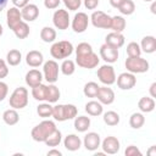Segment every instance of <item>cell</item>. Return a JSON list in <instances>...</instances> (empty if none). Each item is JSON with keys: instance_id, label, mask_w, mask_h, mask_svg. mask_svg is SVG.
Returning <instances> with one entry per match:
<instances>
[{"instance_id": "12", "label": "cell", "mask_w": 156, "mask_h": 156, "mask_svg": "<svg viewBox=\"0 0 156 156\" xmlns=\"http://www.w3.org/2000/svg\"><path fill=\"white\" fill-rule=\"evenodd\" d=\"M116 82H117V85L119 89L122 90H129L132 88L135 87L136 84V78H135V74L130 73V72H123L121 73L118 77H116Z\"/></svg>"}, {"instance_id": "5", "label": "cell", "mask_w": 156, "mask_h": 156, "mask_svg": "<svg viewBox=\"0 0 156 156\" xmlns=\"http://www.w3.org/2000/svg\"><path fill=\"white\" fill-rule=\"evenodd\" d=\"M9 104L12 108H16V110L24 108L28 105V90L24 87L16 88L10 95Z\"/></svg>"}, {"instance_id": "30", "label": "cell", "mask_w": 156, "mask_h": 156, "mask_svg": "<svg viewBox=\"0 0 156 156\" xmlns=\"http://www.w3.org/2000/svg\"><path fill=\"white\" fill-rule=\"evenodd\" d=\"M126 26H127V22L124 20V17H122V16L111 17V27H110V29H112L113 32L122 33L126 29Z\"/></svg>"}, {"instance_id": "16", "label": "cell", "mask_w": 156, "mask_h": 156, "mask_svg": "<svg viewBox=\"0 0 156 156\" xmlns=\"http://www.w3.org/2000/svg\"><path fill=\"white\" fill-rule=\"evenodd\" d=\"M83 145L88 151H95L101 145V138L95 132H89L83 139Z\"/></svg>"}, {"instance_id": "6", "label": "cell", "mask_w": 156, "mask_h": 156, "mask_svg": "<svg viewBox=\"0 0 156 156\" xmlns=\"http://www.w3.org/2000/svg\"><path fill=\"white\" fill-rule=\"evenodd\" d=\"M99 62H100V58L98 54H95L94 51H88L84 54L76 55V63L82 68H87V69L95 68L99 65Z\"/></svg>"}, {"instance_id": "28", "label": "cell", "mask_w": 156, "mask_h": 156, "mask_svg": "<svg viewBox=\"0 0 156 156\" xmlns=\"http://www.w3.org/2000/svg\"><path fill=\"white\" fill-rule=\"evenodd\" d=\"M60 95H61L60 89L55 85V83H52V84L49 83V85L46 88V99H45V101L50 102V104H55V102L58 101Z\"/></svg>"}, {"instance_id": "19", "label": "cell", "mask_w": 156, "mask_h": 156, "mask_svg": "<svg viewBox=\"0 0 156 156\" xmlns=\"http://www.w3.org/2000/svg\"><path fill=\"white\" fill-rule=\"evenodd\" d=\"M43 73L39 71V69H29L27 73H26V77H24V80H26V84L29 87V88H33L40 83H43Z\"/></svg>"}, {"instance_id": "48", "label": "cell", "mask_w": 156, "mask_h": 156, "mask_svg": "<svg viewBox=\"0 0 156 156\" xmlns=\"http://www.w3.org/2000/svg\"><path fill=\"white\" fill-rule=\"evenodd\" d=\"M13 6L15 7H18V9H22L23 6H26L27 4H29V0H11Z\"/></svg>"}, {"instance_id": "4", "label": "cell", "mask_w": 156, "mask_h": 156, "mask_svg": "<svg viewBox=\"0 0 156 156\" xmlns=\"http://www.w3.org/2000/svg\"><path fill=\"white\" fill-rule=\"evenodd\" d=\"M124 66L127 68L128 72L133 73V74H138V73H145L149 71L150 65L149 61L143 58L141 56H134V57H127Z\"/></svg>"}, {"instance_id": "44", "label": "cell", "mask_w": 156, "mask_h": 156, "mask_svg": "<svg viewBox=\"0 0 156 156\" xmlns=\"http://www.w3.org/2000/svg\"><path fill=\"white\" fill-rule=\"evenodd\" d=\"M9 74V67H7V62L2 58H0V80L6 78Z\"/></svg>"}, {"instance_id": "25", "label": "cell", "mask_w": 156, "mask_h": 156, "mask_svg": "<svg viewBox=\"0 0 156 156\" xmlns=\"http://www.w3.org/2000/svg\"><path fill=\"white\" fill-rule=\"evenodd\" d=\"M84 110H85V112H87L89 116H93V117L100 116V115H102V112H104L102 104H100L99 101H95V100H91V101L87 102Z\"/></svg>"}, {"instance_id": "3", "label": "cell", "mask_w": 156, "mask_h": 156, "mask_svg": "<svg viewBox=\"0 0 156 156\" xmlns=\"http://www.w3.org/2000/svg\"><path fill=\"white\" fill-rule=\"evenodd\" d=\"M73 45L68 40H61V41H55L51 48H50V55L56 58V60H63L69 57L73 54Z\"/></svg>"}, {"instance_id": "52", "label": "cell", "mask_w": 156, "mask_h": 156, "mask_svg": "<svg viewBox=\"0 0 156 156\" xmlns=\"http://www.w3.org/2000/svg\"><path fill=\"white\" fill-rule=\"evenodd\" d=\"M7 5V0H0V12L6 7Z\"/></svg>"}, {"instance_id": "20", "label": "cell", "mask_w": 156, "mask_h": 156, "mask_svg": "<svg viewBox=\"0 0 156 156\" xmlns=\"http://www.w3.org/2000/svg\"><path fill=\"white\" fill-rule=\"evenodd\" d=\"M26 62H27V65L29 67L35 68V67H39V66H41L44 63V56H43V54L40 51L32 50L26 55Z\"/></svg>"}, {"instance_id": "53", "label": "cell", "mask_w": 156, "mask_h": 156, "mask_svg": "<svg viewBox=\"0 0 156 156\" xmlns=\"http://www.w3.org/2000/svg\"><path fill=\"white\" fill-rule=\"evenodd\" d=\"M152 2V5H151V12L152 13H156V11H155V2L154 1H151Z\"/></svg>"}, {"instance_id": "2", "label": "cell", "mask_w": 156, "mask_h": 156, "mask_svg": "<svg viewBox=\"0 0 156 156\" xmlns=\"http://www.w3.org/2000/svg\"><path fill=\"white\" fill-rule=\"evenodd\" d=\"M78 113V108L73 104H60L52 106V116L55 121L65 122L68 119H73Z\"/></svg>"}, {"instance_id": "54", "label": "cell", "mask_w": 156, "mask_h": 156, "mask_svg": "<svg viewBox=\"0 0 156 156\" xmlns=\"http://www.w3.org/2000/svg\"><path fill=\"white\" fill-rule=\"evenodd\" d=\"M2 33H4V28H2V26H1V23H0V37L2 35Z\"/></svg>"}, {"instance_id": "43", "label": "cell", "mask_w": 156, "mask_h": 156, "mask_svg": "<svg viewBox=\"0 0 156 156\" xmlns=\"http://www.w3.org/2000/svg\"><path fill=\"white\" fill-rule=\"evenodd\" d=\"M124 155L126 156H141L143 154H141V151L135 145H129L124 150Z\"/></svg>"}, {"instance_id": "34", "label": "cell", "mask_w": 156, "mask_h": 156, "mask_svg": "<svg viewBox=\"0 0 156 156\" xmlns=\"http://www.w3.org/2000/svg\"><path fill=\"white\" fill-rule=\"evenodd\" d=\"M145 123V117L141 112H134L129 117V126L133 129H140Z\"/></svg>"}, {"instance_id": "23", "label": "cell", "mask_w": 156, "mask_h": 156, "mask_svg": "<svg viewBox=\"0 0 156 156\" xmlns=\"http://www.w3.org/2000/svg\"><path fill=\"white\" fill-rule=\"evenodd\" d=\"M139 45H140L141 52L154 54L156 51V38L154 35H146L141 39V43Z\"/></svg>"}, {"instance_id": "17", "label": "cell", "mask_w": 156, "mask_h": 156, "mask_svg": "<svg viewBox=\"0 0 156 156\" xmlns=\"http://www.w3.org/2000/svg\"><path fill=\"white\" fill-rule=\"evenodd\" d=\"M22 20L26 22H33L39 16V7L35 4H27L21 9Z\"/></svg>"}, {"instance_id": "27", "label": "cell", "mask_w": 156, "mask_h": 156, "mask_svg": "<svg viewBox=\"0 0 156 156\" xmlns=\"http://www.w3.org/2000/svg\"><path fill=\"white\" fill-rule=\"evenodd\" d=\"M74 129L79 133H84L90 128V118L87 116H76L74 117Z\"/></svg>"}, {"instance_id": "38", "label": "cell", "mask_w": 156, "mask_h": 156, "mask_svg": "<svg viewBox=\"0 0 156 156\" xmlns=\"http://www.w3.org/2000/svg\"><path fill=\"white\" fill-rule=\"evenodd\" d=\"M102 119H104V122L107 126L113 127V126H117L119 123V119L121 118H119V115L117 112H115V111H107V112L104 113Z\"/></svg>"}, {"instance_id": "40", "label": "cell", "mask_w": 156, "mask_h": 156, "mask_svg": "<svg viewBox=\"0 0 156 156\" xmlns=\"http://www.w3.org/2000/svg\"><path fill=\"white\" fill-rule=\"evenodd\" d=\"M99 88L100 87L98 85V83H95V82H88L84 85V88H83V93H84V95L87 98H95L96 94H98Z\"/></svg>"}, {"instance_id": "37", "label": "cell", "mask_w": 156, "mask_h": 156, "mask_svg": "<svg viewBox=\"0 0 156 156\" xmlns=\"http://www.w3.org/2000/svg\"><path fill=\"white\" fill-rule=\"evenodd\" d=\"M37 113L41 118H49V117H51L52 116V106H51V104L50 102H43V104L38 105Z\"/></svg>"}, {"instance_id": "55", "label": "cell", "mask_w": 156, "mask_h": 156, "mask_svg": "<svg viewBox=\"0 0 156 156\" xmlns=\"http://www.w3.org/2000/svg\"><path fill=\"white\" fill-rule=\"evenodd\" d=\"M145 2H151V1H154V0H144Z\"/></svg>"}, {"instance_id": "10", "label": "cell", "mask_w": 156, "mask_h": 156, "mask_svg": "<svg viewBox=\"0 0 156 156\" xmlns=\"http://www.w3.org/2000/svg\"><path fill=\"white\" fill-rule=\"evenodd\" d=\"M52 23L56 29L66 30L71 24V18L68 15V11L65 9H58L52 15Z\"/></svg>"}, {"instance_id": "41", "label": "cell", "mask_w": 156, "mask_h": 156, "mask_svg": "<svg viewBox=\"0 0 156 156\" xmlns=\"http://www.w3.org/2000/svg\"><path fill=\"white\" fill-rule=\"evenodd\" d=\"M127 55L129 57H134V56H140L141 55V49H140V45L136 43V41H130L128 45H127Z\"/></svg>"}, {"instance_id": "26", "label": "cell", "mask_w": 156, "mask_h": 156, "mask_svg": "<svg viewBox=\"0 0 156 156\" xmlns=\"http://www.w3.org/2000/svg\"><path fill=\"white\" fill-rule=\"evenodd\" d=\"M2 121L7 124V126H15L20 121V115L17 112L16 108H9L5 110L2 113Z\"/></svg>"}, {"instance_id": "42", "label": "cell", "mask_w": 156, "mask_h": 156, "mask_svg": "<svg viewBox=\"0 0 156 156\" xmlns=\"http://www.w3.org/2000/svg\"><path fill=\"white\" fill-rule=\"evenodd\" d=\"M68 11H77L82 6V0H61Z\"/></svg>"}, {"instance_id": "22", "label": "cell", "mask_w": 156, "mask_h": 156, "mask_svg": "<svg viewBox=\"0 0 156 156\" xmlns=\"http://www.w3.org/2000/svg\"><path fill=\"white\" fill-rule=\"evenodd\" d=\"M124 35L122 33H117V32H111L106 35L105 38V43L116 48V49H119L124 45Z\"/></svg>"}, {"instance_id": "46", "label": "cell", "mask_w": 156, "mask_h": 156, "mask_svg": "<svg viewBox=\"0 0 156 156\" xmlns=\"http://www.w3.org/2000/svg\"><path fill=\"white\" fill-rule=\"evenodd\" d=\"M7 93H9V87L5 82L0 80V101L5 100V98L7 96Z\"/></svg>"}, {"instance_id": "24", "label": "cell", "mask_w": 156, "mask_h": 156, "mask_svg": "<svg viewBox=\"0 0 156 156\" xmlns=\"http://www.w3.org/2000/svg\"><path fill=\"white\" fill-rule=\"evenodd\" d=\"M138 107L141 113H149L155 110V100L151 96H143L138 101Z\"/></svg>"}, {"instance_id": "39", "label": "cell", "mask_w": 156, "mask_h": 156, "mask_svg": "<svg viewBox=\"0 0 156 156\" xmlns=\"http://www.w3.org/2000/svg\"><path fill=\"white\" fill-rule=\"evenodd\" d=\"M118 11L124 16H129V15L134 13V11H135V4L132 0H124L121 4V6L118 7Z\"/></svg>"}, {"instance_id": "32", "label": "cell", "mask_w": 156, "mask_h": 156, "mask_svg": "<svg viewBox=\"0 0 156 156\" xmlns=\"http://www.w3.org/2000/svg\"><path fill=\"white\" fill-rule=\"evenodd\" d=\"M22 61V54L17 49H12L6 54V62L10 66H17Z\"/></svg>"}, {"instance_id": "11", "label": "cell", "mask_w": 156, "mask_h": 156, "mask_svg": "<svg viewBox=\"0 0 156 156\" xmlns=\"http://www.w3.org/2000/svg\"><path fill=\"white\" fill-rule=\"evenodd\" d=\"M89 24V17L85 12H77L71 22V27L76 33H84Z\"/></svg>"}, {"instance_id": "14", "label": "cell", "mask_w": 156, "mask_h": 156, "mask_svg": "<svg viewBox=\"0 0 156 156\" xmlns=\"http://www.w3.org/2000/svg\"><path fill=\"white\" fill-rule=\"evenodd\" d=\"M100 147L102 149V151L107 155H115L121 149V144H119V140L116 138V136H106L102 141H101V145Z\"/></svg>"}, {"instance_id": "33", "label": "cell", "mask_w": 156, "mask_h": 156, "mask_svg": "<svg viewBox=\"0 0 156 156\" xmlns=\"http://www.w3.org/2000/svg\"><path fill=\"white\" fill-rule=\"evenodd\" d=\"M46 88H48V85L43 84V83L33 87L32 88V96L38 101H45V99H46Z\"/></svg>"}, {"instance_id": "18", "label": "cell", "mask_w": 156, "mask_h": 156, "mask_svg": "<svg viewBox=\"0 0 156 156\" xmlns=\"http://www.w3.org/2000/svg\"><path fill=\"white\" fill-rule=\"evenodd\" d=\"M22 20V15H21V10L18 7H10L6 12V23L9 26V28L12 30Z\"/></svg>"}, {"instance_id": "21", "label": "cell", "mask_w": 156, "mask_h": 156, "mask_svg": "<svg viewBox=\"0 0 156 156\" xmlns=\"http://www.w3.org/2000/svg\"><path fill=\"white\" fill-rule=\"evenodd\" d=\"M63 146L68 151H77L82 146V140L77 134H67L63 139Z\"/></svg>"}, {"instance_id": "36", "label": "cell", "mask_w": 156, "mask_h": 156, "mask_svg": "<svg viewBox=\"0 0 156 156\" xmlns=\"http://www.w3.org/2000/svg\"><path fill=\"white\" fill-rule=\"evenodd\" d=\"M60 71L65 76H72L74 73V71H76V62L69 60V58L63 60L61 66H60Z\"/></svg>"}, {"instance_id": "13", "label": "cell", "mask_w": 156, "mask_h": 156, "mask_svg": "<svg viewBox=\"0 0 156 156\" xmlns=\"http://www.w3.org/2000/svg\"><path fill=\"white\" fill-rule=\"evenodd\" d=\"M118 56H119L118 49H116L106 43L100 46V57L106 63H115L118 60Z\"/></svg>"}, {"instance_id": "1", "label": "cell", "mask_w": 156, "mask_h": 156, "mask_svg": "<svg viewBox=\"0 0 156 156\" xmlns=\"http://www.w3.org/2000/svg\"><path fill=\"white\" fill-rule=\"evenodd\" d=\"M56 129V124L55 122L50 121V119H44L41 121L39 124H37L32 132H30V136L34 141L38 143H44L46 140V138Z\"/></svg>"}, {"instance_id": "9", "label": "cell", "mask_w": 156, "mask_h": 156, "mask_svg": "<svg viewBox=\"0 0 156 156\" xmlns=\"http://www.w3.org/2000/svg\"><path fill=\"white\" fill-rule=\"evenodd\" d=\"M89 21L91 22V24L95 28H100V29H110L111 27V16H108L107 13H105L104 11H94L91 13V16L89 17Z\"/></svg>"}, {"instance_id": "47", "label": "cell", "mask_w": 156, "mask_h": 156, "mask_svg": "<svg viewBox=\"0 0 156 156\" xmlns=\"http://www.w3.org/2000/svg\"><path fill=\"white\" fill-rule=\"evenodd\" d=\"M83 4L85 9L88 10H95L99 6V0H83Z\"/></svg>"}, {"instance_id": "8", "label": "cell", "mask_w": 156, "mask_h": 156, "mask_svg": "<svg viewBox=\"0 0 156 156\" xmlns=\"http://www.w3.org/2000/svg\"><path fill=\"white\" fill-rule=\"evenodd\" d=\"M98 78L104 85H112L116 83V72L111 63H105L98 68Z\"/></svg>"}, {"instance_id": "31", "label": "cell", "mask_w": 156, "mask_h": 156, "mask_svg": "<svg viewBox=\"0 0 156 156\" xmlns=\"http://www.w3.org/2000/svg\"><path fill=\"white\" fill-rule=\"evenodd\" d=\"M40 39L44 43H54L56 39V30L52 27H43L40 30Z\"/></svg>"}, {"instance_id": "29", "label": "cell", "mask_w": 156, "mask_h": 156, "mask_svg": "<svg viewBox=\"0 0 156 156\" xmlns=\"http://www.w3.org/2000/svg\"><path fill=\"white\" fill-rule=\"evenodd\" d=\"M12 32L15 33V35H16L18 39H26V38L29 35L30 28H29V26H28V22L21 21V22L12 29Z\"/></svg>"}, {"instance_id": "50", "label": "cell", "mask_w": 156, "mask_h": 156, "mask_svg": "<svg viewBox=\"0 0 156 156\" xmlns=\"http://www.w3.org/2000/svg\"><path fill=\"white\" fill-rule=\"evenodd\" d=\"M108 1H110V5H111L112 7L118 9V7L121 6V4H122L124 0H108Z\"/></svg>"}, {"instance_id": "51", "label": "cell", "mask_w": 156, "mask_h": 156, "mask_svg": "<svg viewBox=\"0 0 156 156\" xmlns=\"http://www.w3.org/2000/svg\"><path fill=\"white\" fill-rule=\"evenodd\" d=\"M155 89H156V83L154 82V83L150 85V95H151V98H156V91H155Z\"/></svg>"}, {"instance_id": "15", "label": "cell", "mask_w": 156, "mask_h": 156, "mask_svg": "<svg viewBox=\"0 0 156 156\" xmlns=\"http://www.w3.org/2000/svg\"><path fill=\"white\" fill-rule=\"evenodd\" d=\"M95 98H98V101L102 105H111L115 101V91L108 88V85H104L99 88Z\"/></svg>"}, {"instance_id": "35", "label": "cell", "mask_w": 156, "mask_h": 156, "mask_svg": "<svg viewBox=\"0 0 156 156\" xmlns=\"http://www.w3.org/2000/svg\"><path fill=\"white\" fill-rule=\"evenodd\" d=\"M62 141V133L56 128L48 138H46V140L44 141L48 146H51V147H55V146H57V145H60V143Z\"/></svg>"}, {"instance_id": "49", "label": "cell", "mask_w": 156, "mask_h": 156, "mask_svg": "<svg viewBox=\"0 0 156 156\" xmlns=\"http://www.w3.org/2000/svg\"><path fill=\"white\" fill-rule=\"evenodd\" d=\"M48 156H62V152L57 149H51L48 151Z\"/></svg>"}, {"instance_id": "45", "label": "cell", "mask_w": 156, "mask_h": 156, "mask_svg": "<svg viewBox=\"0 0 156 156\" xmlns=\"http://www.w3.org/2000/svg\"><path fill=\"white\" fill-rule=\"evenodd\" d=\"M60 4H61V0H44V6L49 10L57 9Z\"/></svg>"}, {"instance_id": "7", "label": "cell", "mask_w": 156, "mask_h": 156, "mask_svg": "<svg viewBox=\"0 0 156 156\" xmlns=\"http://www.w3.org/2000/svg\"><path fill=\"white\" fill-rule=\"evenodd\" d=\"M60 67L55 60H48L43 63V77L48 83H56L58 79Z\"/></svg>"}]
</instances>
